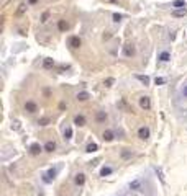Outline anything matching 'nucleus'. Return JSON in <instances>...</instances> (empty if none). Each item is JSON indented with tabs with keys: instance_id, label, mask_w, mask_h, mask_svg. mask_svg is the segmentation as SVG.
<instances>
[{
	"instance_id": "obj_6",
	"label": "nucleus",
	"mask_w": 187,
	"mask_h": 196,
	"mask_svg": "<svg viewBox=\"0 0 187 196\" xmlns=\"http://www.w3.org/2000/svg\"><path fill=\"white\" fill-rule=\"evenodd\" d=\"M25 111H28V113H31V114L36 113V111H38V105L34 103L33 100H28V101L25 103Z\"/></svg>"
},
{
	"instance_id": "obj_23",
	"label": "nucleus",
	"mask_w": 187,
	"mask_h": 196,
	"mask_svg": "<svg viewBox=\"0 0 187 196\" xmlns=\"http://www.w3.org/2000/svg\"><path fill=\"white\" fill-rule=\"evenodd\" d=\"M49 122H51V118H40V120H38V124H40V126H48V124H49Z\"/></svg>"
},
{
	"instance_id": "obj_10",
	"label": "nucleus",
	"mask_w": 187,
	"mask_h": 196,
	"mask_svg": "<svg viewBox=\"0 0 187 196\" xmlns=\"http://www.w3.org/2000/svg\"><path fill=\"white\" fill-rule=\"evenodd\" d=\"M85 122H87V121H85V116H84V114H77V116L74 118V124L79 126V128L85 126Z\"/></svg>"
},
{
	"instance_id": "obj_15",
	"label": "nucleus",
	"mask_w": 187,
	"mask_h": 196,
	"mask_svg": "<svg viewBox=\"0 0 187 196\" xmlns=\"http://www.w3.org/2000/svg\"><path fill=\"white\" fill-rule=\"evenodd\" d=\"M97 150H99V144H95V142H91V144H87V147H85V152L87 154L97 152Z\"/></svg>"
},
{
	"instance_id": "obj_1",
	"label": "nucleus",
	"mask_w": 187,
	"mask_h": 196,
	"mask_svg": "<svg viewBox=\"0 0 187 196\" xmlns=\"http://www.w3.org/2000/svg\"><path fill=\"white\" fill-rule=\"evenodd\" d=\"M56 175H58V169H49L43 175V181L44 183H53V180L56 178Z\"/></svg>"
},
{
	"instance_id": "obj_30",
	"label": "nucleus",
	"mask_w": 187,
	"mask_h": 196,
	"mask_svg": "<svg viewBox=\"0 0 187 196\" xmlns=\"http://www.w3.org/2000/svg\"><path fill=\"white\" fill-rule=\"evenodd\" d=\"M122 18H123V15H120V13H115V15H113V22L115 23H118Z\"/></svg>"
},
{
	"instance_id": "obj_3",
	"label": "nucleus",
	"mask_w": 187,
	"mask_h": 196,
	"mask_svg": "<svg viewBox=\"0 0 187 196\" xmlns=\"http://www.w3.org/2000/svg\"><path fill=\"white\" fill-rule=\"evenodd\" d=\"M43 150H44V146H41L40 142H33V144L30 146V154L31 155H40Z\"/></svg>"
},
{
	"instance_id": "obj_26",
	"label": "nucleus",
	"mask_w": 187,
	"mask_h": 196,
	"mask_svg": "<svg viewBox=\"0 0 187 196\" xmlns=\"http://www.w3.org/2000/svg\"><path fill=\"white\" fill-rule=\"evenodd\" d=\"M133 155V154H131V150H122V159H130V157Z\"/></svg>"
},
{
	"instance_id": "obj_25",
	"label": "nucleus",
	"mask_w": 187,
	"mask_h": 196,
	"mask_svg": "<svg viewBox=\"0 0 187 196\" xmlns=\"http://www.w3.org/2000/svg\"><path fill=\"white\" fill-rule=\"evenodd\" d=\"M26 10V3H20L18 5V10H16V15H22V13H25Z\"/></svg>"
},
{
	"instance_id": "obj_20",
	"label": "nucleus",
	"mask_w": 187,
	"mask_h": 196,
	"mask_svg": "<svg viewBox=\"0 0 187 196\" xmlns=\"http://www.w3.org/2000/svg\"><path fill=\"white\" fill-rule=\"evenodd\" d=\"M187 15V10L186 8H176L172 12V16H186Z\"/></svg>"
},
{
	"instance_id": "obj_35",
	"label": "nucleus",
	"mask_w": 187,
	"mask_h": 196,
	"mask_svg": "<svg viewBox=\"0 0 187 196\" xmlns=\"http://www.w3.org/2000/svg\"><path fill=\"white\" fill-rule=\"evenodd\" d=\"M108 2H112V3H117V2H118V0H108Z\"/></svg>"
},
{
	"instance_id": "obj_12",
	"label": "nucleus",
	"mask_w": 187,
	"mask_h": 196,
	"mask_svg": "<svg viewBox=\"0 0 187 196\" xmlns=\"http://www.w3.org/2000/svg\"><path fill=\"white\" fill-rule=\"evenodd\" d=\"M107 118H108V116H107L105 111H97V113H95V121L97 122H105Z\"/></svg>"
},
{
	"instance_id": "obj_33",
	"label": "nucleus",
	"mask_w": 187,
	"mask_h": 196,
	"mask_svg": "<svg viewBox=\"0 0 187 196\" xmlns=\"http://www.w3.org/2000/svg\"><path fill=\"white\" fill-rule=\"evenodd\" d=\"M36 2H38V0H28V3H31V5H34Z\"/></svg>"
},
{
	"instance_id": "obj_24",
	"label": "nucleus",
	"mask_w": 187,
	"mask_h": 196,
	"mask_svg": "<svg viewBox=\"0 0 187 196\" xmlns=\"http://www.w3.org/2000/svg\"><path fill=\"white\" fill-rule=\"evenodd\" d=\"M172 7H174V8H184L186 2H184V0H176V2L172 3Z\"/></svg>"
},
{
	"instance_id": "obj_17",
	"label": "nucleus",
	"mask_w": 187,
	"mask_h": 196,
	"mask_svg": "<svg viewBox=\"0 0 187 196\" xmlns=\"http://www.w3.org/2000/svg\"><path fill=\"white\" fill-rule=\"evenodd\" d=\"M43 67H44V69H53V67H54V61H53L51 57H44Z\"/></svg>"
},
{
	"instance_id": "obj_19",
	"label": "nucleus",
	"mask_w": 187,
	"mask_h": 196,
	"mask_svg": "<svg viewBox=\"0 0 187 196\" xmlns=\"http://www.w3.org/2000/svg\"><path fill=\"white\" fill-rule=\"evenodd\" d=\"M113 173V169L112 167H103L102 170H100V177H108V175Z\"/></svg>"
},
{
	"instance_id": "obj_16",
	"label": "nucleus",
	"mask_w": 187,
	"mask_h": 196,
	"mask_svg": "<svg viewBox=\"0 0 187 196\" xmlns=\"http://www.w3.org/2000/svg\"><path fill=\"white\" fill-rule=\"evenodd\" d=\"M76 98H77V101H87L91 98V95H89V92H79Z\"/></svg>"
},
{
	"instance_id": "obj_22",
	"label": "nucleus",
	"mask_w": 187,
	"mask_h": 196,
	"mask_svg": "<svg viewBox=\"0 0 187 196\" xmlns=\"http://www.w3.org/2000/svg\"><path fill=\"white\" fill-rule=\"evenodd\" d=\"M135 77H136V79L140 80L143 85H150V77H146V75H138V74H136Z\"/></svg>"
},
{
	"instance_id": "obj_14",
	"label": "nucleus",
	"mask_w": 187,
	"mask_h": 196,
	"mask_svg": "<svg viewBox=\"0 0 187 196\" xmlns=\"http://www.w3.org/2000/svg\"><path fill=\"white\" fill-rule=\"evenodd\" d=\"M158 59L161 62H168L169 59H171V54H169V51H161L159 52V56H158Z\"/></svg>"
},
{
	"instance_id": "obj_8",
	"label": "nucleus",
	"mask_w": 187,
	"mask_h": 196,
	"mask_svg": "<svg viewBox=\"0 0 187 196\" xmlns=\"http://www.w3.org/2000/svg\"><path fill=\"white\" fill-rule=\"evenodd\" d=\"M140 106L143 108V110H150V108H151L150 97H141V98H140Z\"/></svg>"
},
{
	"instance_id": "obj_7",
	"label": "nucleus",
	"mask_w": 187,
	"mask_h": 196,
	"mask_svg": "<svg viewBox=\"0 0 187 196\" xmlns=\"http://www.w3.org/2000/svg\"><path fill=\"white\" fill-rule=\"evenodd\" d=\"M102 139L105 142H112L113 139H115V132L112 131V129H105L103 131V134H102Z\"/></svg>"
},
{
	"instance_id": "obj_11",
	"label": "nucleus",
	"mask_w": 187,
	"mask_h": 196,
	"mask_svg": "<svg viewBox=\"0 0 187 196\" xmlns=\"http://www.w3.org/2000/svg\"><path fill=\"white\" fill-rule=\"evenodd\" d=\"M74 183L77 185V186H82V185L85 183V175L84 173H77L74 177Z\"/></svg>"
},
{
	"instance_id": "obj_21",
	"label": "nucleus",
	"mask_w": 187,
	"mask_h": 196,
	"mask_svg": "<svg viewBox=\"0 0 187 196\" xmlns=\"http://www.w3.org/2000/svg\"><path fill=\"white\" fill-rule=\"evenodd\" d=\"M71 139H72V128L67 126V128L64 129V141H71Z\"/></svg>"
},
{
	"instance_id": "obj_27",
	"label": "nucleus",
	"mask_w": 187,
	"mask_h": 196,
	"mask_svg": "<svg viewBox=\"0 0 187 196\" xmlns=\"http://www.w3.org/2000/svg\"><path fill=\"white\" fill-rule=\"evenodd\" d=\"M154 83H156V85H162V83H166V79H162V77H156Z\"/></svg>"
},
{
	"instance_id": "obj_13",
	"label": "nucleus",
	"mask_w": 187,
	"mask_h": 196,
	"mask_svg": "<svg viewBox=\"0 0 187 196\" xmlns=\"http://www.w3.org/2000/svg\"><path fill=\"white\" fill-rule=\"evenodd\" d=\"M58 30H59L61 33H66V31L69 30V23L66 22V20H59V22H58Z\"/></svg>"
},
{
	"instance_id": "obj_29",
	"label": "nucleus",
	"mask_w": 187,
	"mask_h": 196,
	"mask_svg": "<svg viewBox=\"0 0 187 196\" xmlns=\"http://www.w3.org/2000/svg\"><path fill=\"white\" fill-rule=\"evenodd\" d=\"M154 170H156V173H158V175H159V180H161V181H162V183H164V175H162V172H161V169H158V167H156V169H154Z\"/></svg>"
},
{
	"instance_id": "obj_2",
	"label": "nucleus",
	"mask_w": 187,
	"mask_h": 196,
	"mask_svg": "<svg viewBox=\"0 0 187 196\" xmlns=\"http://www.w3.org/2000/svg\"><path fill=\"white\" fill-rule=\"evenodd\" d=\"M150 136H151L150 128H146V126H141V128L138 129V137H140L141 141H148V139H150Z\"/></svg>"
},
{
	"instance_id": "obj_34",
	"label": "nucleus",
	"mask_w": 187,
	"mask_h": 196,
	"mask_svg": "<svg viewBox=\"0 0 187 196\" xmlns=\"http://www.w3.org/2000/svg\"><path fill=\"white\" fill-rule=\"evenodd\" d=\"M182 92H184V97H187V85L184 87V90H182Z\"/></svg>"
},
{
	"instance_id": "obj_4",
	"label": "nucleus",
	"mask_w": 187,
	"mask_h": 196,
	"mask_svg": "<svg viewBox=\"0 0 187 196\" xmlns=\"http://www.w3.org/2000/svg\"><path fill=\"white\" fill-rule=\"evenodd\" d=\"M67 44H69V48L71 49H79L81 48V38L79 36H71L69 38V41H67Z\"/></svg>"
},
{
	"instance_id": "obj_32",
	"label": "nucleus",
	"mask_w": 187,
	"mask_h": 196,
	"mask_svg": "<svg viewBox=\"0 0 187 196\" xmlns=\"http://www.w3.org/2000/svg\"><path fill=\"white\" fill-rule=\"evenodd\" d=\"M110 38H112V34H110V33H107V34H103V39H110Z\"/></svg>"
},
{
	"instance_id": "obj_9",
	"label": "nucleus",
	"mask_w": 187,
	"mask_h": 196,
	"mask_svg": "<svg viewBox=\"0 0 187 196\" xmlns=\"http://www.w3.org/2000/svg\"><path fill=\"white\" fill-rule=\"evenodd\" d=\"M56 142L54 141H48L46 144H44V152H48V154H53L54 150H56Z\"/></svg>"
},
{
	"instance_id": "obj_28",
	"label": "nucleus",
	"mask_w": 187,
	"mask_h": 196,
	"mask_svg": "<svg viewBox=\"0 0 187 196\" xmlns=\"http://www.w3.org/2000/svg\"><path fill=\"white\" fill-rule=\"evenodd\" d=\"M48 18H49V12H44L43 15H41V23H46Z\"/></svg>"
},
{
	"instance_id": "obj_18",
	"label": "nucleus",
	"mask_w": 187,
	"mask_h": 196,
	"mask_svg": "<svg viewBox=\"0 0 187 196\" xmlns=\"http://www.w3.org/2000/svg\"><path fill=\"white\" fill-rule=\"evenodd\" d=\"M130 190L140 191V190H141V181H140V180H133V181L130 183Z\"/></svg>"
},
{
	"instance_id": "obj_5",
	"label": "nucleus",
	"mask_w": 187,
	"mask_h": 196,
	"mask_svg": "<svg viewBox=\"0 0 187 196\" xmlns=\"http://www.w3.org/2000/svg\"><path fill=\"white\" fill-rule=\"evenodd\" d=\"M135 54H136V48H135L133 44H126V46H123V56H126V57H133Z\"/></svg>"
},
{
	"instance_id": "obj_31",
	"label": "nucleus",
	"mask_w": 187,
	"mask_h": 196,
	"mask_svg": "<svg viewBox=\"0 0 187 196\" xmlns=\"http://www.w3.org/2000/svg\"><path fill=\"white\" fill-rule=\"evenodd\" d=\"M113 82H115L113 79H107L103 83H105V87H112V85H113Z\"/></svg>"
}]
</instances>
